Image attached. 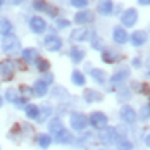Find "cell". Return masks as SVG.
I'll return each instance as SVG.
<instances>
[{
    "instance_id": "836d02e7",
    "label": "cell",
    "mask_w": 150,
    "mask_h": 150,
    "mask_svg": "<svg viewBox=\"0 0 150 150\" xmlns=\"http://www.w3.org/2000/svg\"><path fill=\"white\" fill-rule=\"evenodd\" d=\"M50 112H52V107H50V105H43V107H40V114H42V117H38V119L40 121L47 119Z\"/></svg>"
},
{
    "instance_id": "2e32d148",
    "label": "cell",
    "mask_w": 150,
    "mask_h": 150,
    "mask_svg": "<svg viewBox=\"0 0 150 150\" xmlns=\"http://www.w3.org/2000/svg\"><path fill=\"white\" fill-rule=\"evenodd\" d=\"M83 98H85V102H86V104H93V102L102 100L104 97H102V93H100V91L93 90V88H86L85 93H83Z\"/></svg>"
},
{
    "instance_id": "5b68a950",
    "label": "cell",
    "mask_w": 150,
    "mask_h": 150,
    "mask_svg": "<svg viewBox=\"0 0 150 150\" xmlns=\"http://www.w3.org/2000/svg\"><path fill=\"white\" fill-rule=\"evenodd\" d=\"M43 47L48 52H57V50L62 48V40L57 35H47L45 38H43Z\"/></svg>"
},
{
    "instance_id": "c3c4849f",
    "label": "cell",
    "mask_w": 150,
    "mask_h": 150,
    "mask_svg": "<svg viewBox=\"0 0 150 150\" xmlns=\"http://www.w3.org/2000/svg\"><path fill=\"white\" fill-rule=\"evenodd\" d=\"M149 76H150V71H149Z\"/></svg>"
},
{
    "instance_id": "7bdbcfd3",
    "label": "cell",
    "mask_w": 150,
    "mask_h": 150,
    "mask_svg": "<svg viewBox=\"0 0 150 150\" xmlns=\"http://www.w3.org/2000/svg\"><path fill=\"white\" fill-rule=\"evenodd\" d=\"M140 64H142V62H140V59H135V60H133V66H140Z\"/></svg>"
},
{
    "instance_id": "4316f807",
    "label": "cell",
    "mask_w": 150,
    "mask_h": 150,
    "mask_svg": "<svg viewBox=\"0 0 150 150\" xmlns=\"http://www.w3.org/2000/svg\"><path fill=\"white\" fill-rule=\"evenodd\" d=\"M38 147L40 149H43V150H47L48 147H50V143H52V136L50 135H47V133H42V135H38Z\"/></svg>"
},
{
    "instance_id": "ab89813d",
    "label": "cell",
    "mask_w": 150,
    "mask_h": 150,
    "mask_svg": "<svg viewBox=\"0 0 150 150\" xmlns=\"http://www.w3.org/2000/svg\"><path fill=\"white\" fill-rule=\"evenodd\" d=\"M140 5H150V0H138Z\"/></svg>"
},
{
    "instance_id": "d6986e66",
    "label": "cell",
    "mask_w": 150,
    "mask_h": 150,
    "mask_svg": "<svg viewBox=\"0 0 150 150\" xmlns=\"http://www.w3.org/2000/svg\"><path fill=\"white\" fill-rule=\"evenodd\" d=\"M128 78H129V69H121L116 74H112L110 83H112V85H121V83H124Z\"/></svg>"
},
{
    "instance_id": "74e56055",
    "label": "cell",
    "mask_w": 150,
    "mask_h": 150,
    "mask_svg": "<svg viewBox=\"0 0 150 150\" xmlns=\"http://www.w3.org/2000/svg\"><path fill=\"white\" fill-rule=\"evenodd\" d=\"M149 117H150V110H149V107L145 105V107L142 109V112H140V119L145 121V119H149Z\"/></svg>"
},
{
    "instance_id": "52a82bcc",
    "label": "cell",
    "mask_w": 150,
    "mask_h": 150,
    "mask_svg": "<svg viewBox=\"0 0 150 150\" xmlns=\"http://www.w3.org/2000/svg\"><path fill=\"white\" fill-rule=\"evenodd\" d=\"M136 21H138V12H136V9H126V11L121 14V23H122V26H126V28L135 26Z\"/></svg>"
},
{
    "instance_id": "4fadbf2b",
    "label": "cell",
    "mask_w": 150,
    "mask_h": 150,
    "mask_svg": "<svg viewBox=\"0 0 150 150\" xmlns=\"http://www.w3.org/2000/svg\"><path fill=\"white\" fill-rule=\"evenodd\" d=\"M30 28H31L33 33H43V31L47 30V23L43 21V17L35 16V17L30 19Z\"/></svg>"
},
{
    "instance_id": "484cf974",
    "label": "cell",
    "mask_w": 150,
    "mask_h": 150,
    "mask_svg": "<svg viewBox=\"0 0 150 150\" xmlns=\"http://www.w3.org/2000/svg\"><path fill=\"white\" fill-rule=\"evenodd\" d=\"M71 81L74 83L76 86H85V74H83L81 71L74 69V71L71 73Z\"/></svg>"
},
{
    "instance_id": "8fae6325",
    "label": "cell",
    "mask_w": 150,
    "mask_h": 150,
    "mask_svg": "<svg viewBox=\"0 0 150 150\" xmlns=\"http://www.w3.org/2000/svg\"><path fill=\"white\" fill-rule=\"evenodd\" d=\"M122 54L121 52H116V50H110V48H104L102 50V60L107 62V64H116V62H119L122 60Z\"/></svg>"
},
{
    "instance_id": "f1b7e54d",
    "label": "cell",
    "mask_w": 150,
    "mask_h": 150,
    "mask_svg": "<svg viewBox=\"0 0 150 150\" xmlns=\"http://www.w3.org/2000/svg\"><path fill=\"white\" fill-rule=\"evenodd\" d=\"M0 33L5 35V36L12 33V24H11L9 19H0Z\"/></svg>"
},
{
    "instance_id": "f6af8a7d",
    "label": "cell",
    "mask_w": 150,
    "mask_h": 150,
    "mask_svg": "<svg viewBox=\"0 0 150 150\" xmlns=\"http://www.w3.org/2000/svg\"><path fill=\"white\" fill-rule=\"evenodd\" d=\"M4 2H5V0H0V7H2V5H4Z\"/></svg>"
},
{
    "instance_id": "f546056e",
    "label": "cell",
    "mask_w": 150,
    "mask_h": 150,
    "mask_svg": "<svg viewBox=\"0 0 150 150\" xmlns=\"http://www.w3.org/2000/svg\"><path fill=\"white\" fill-rule=\"evenodd\" d=\"M52 95H54L55 98H59V100H66V98H67V90H66L64 86H57V88L52 90Z\"/></svg>"
},
{
    "instance_id": "3957f363",
    "label": "cell",
    "mask_w": 150,
    "mask_h": 150,
    "mask_svg": "<svg viewBox=\"0 0 150 150\" xmlns=\"http://www.w3.org/2000/svg\"><path fill=\"white\" fill-rule=\"evenodd\" d=\"M14 71H16V66L12 60L5 59L0 62V79L4 81H11L12 76H14Z\"/></svg>"
},
{
    "instance_id": "6da1fadb",
    "label": "cell",
    "mask_w": 150,
    "mask_h": 150,
    "mask_svg": "<svg viewBox=\"0 0 150 150\" xmlns=\"http://www.w3.org/2000/svg\"><path fill=\"white\" fill-rule=\"evenodd\" d=\"M107 122H109V119H107V116H105L104 112H91L90 117H88V124H91L95 129H98V131H102V129H105L107 128Z\"/></svg>"
},
{
    "instance_id": "ee69618b",
    "label": "cell",
    "mask_w": 150,
    "mask_h": 150,
    "mask_svg": "<svg viewBox=\"0 0 150 150\" xmlns=\"http://www.w3.org/2000/svg\"><path fill=\"white\" fill-rule=\"evenodd\" d=\"M2 104H4V98L0 97V109H2Z\"/></svg>"
},
{
    "instance_id": "4dcf8cb0",
    "label": "cell",
    "mask_w": 150,
    "mask_h": 150,
    "mask_svg": "<svg viewBox=\"0 0 150 150\" xmlns=\"http://www.w3.org/2000/svg\"><path fill=\"white\" fill-rule=\"evenodd\" d=\"M36 67H38V71H42V73H48V69H50V62L45 59H36Z\"/></svg>"
},
{
    "instance_id": "ba28073f",
    "label": "cell",
    "mask_w": 150,
    "mask_h": 150,
    "mask_svg": "<svg viewBox=\"0 0 150 150\" xmlns=\"http://www.w3.org/2000/svg\"><path fill=\"white\" fill-rule=\"evenodd\" d=\"M93 21H95V14H93L91 11H88V9H83V11L76 12V16H74V23L81 24V26L91 24Z\"/></svg>"
},
{
    "instance_id": "5bb4252c",
    "label": "cell",
    "mask_w": 150,
    "mask_h": 150,
    "mask_svg": "<svg viewBox=\"0 0 150 150\" xmlns=\"http://www.w3.org/2000/svg\"><path fill=\"white\" fill-rule=\"evenodd\" d=\"M112 36H114V42H116L117 45H124V43L129 40L128 33H126V30H124L122 26H117V28H114V33H112Z\"/></svg>"
},
{
    "instance_id": "b9f144b4",
    "label": "cell",
    "mask_w": 150,
    "mask_h": 150,
    "mask_svg": "<svg viewBox=\"0 0 150 150\" xmlns=\"http://www.w3.org/2000/svg\"><path fill=\"white\" fill-rule=\"evenodd\" d=\"M145 145H147V147L150 149V135H149V136H145Z\"/></svg>"
},
{
    "instance_id": "e575fe53",
    "label": "cell",
    "mask_w": 150,
    "mask_h": 150,
    "mask_svg": "<svg viewBox=\"0 0 150 150\" xmlns=\"http://www.w3.org/2000/svg\"><path fill=\"white\" fill-rule=\"evenodd\" d=\"M88 2H90V0H71V5L76 7V9H85V7L88 5Z\"/></svg>"
},
{
    "instance_id": "83f0119b",
    "label": "cell",
    "mask_w": 150,
    "mask_h": 150,
    "mask_svg": "<svg viewBox=\"0 0 150 150\" xmlns=\"http://www.w3.org/2000/svg\"><path fill=\"white\" fill-rule=\"evenodd\" d=\"M91 78H93L97 83L104 85L105 81H107V73L102 71V69H91Z\"/></svg>"
},
{
    "instance_id": "cb8c5ba5",
    "label": "cell",
    "mask_w": 150,
    "mask_h": 150,
    "mask_svg": "<svg viewBox=\"0 0 150 150\" xmlns=\"http://www.w3.org/2000/svg\"><path fill=\"white\" fill-rule=\"evenodd\" d=\"M24 112H26V116L30 119H38L40 117V107H36V105H33V104L26 105L24 107Z\"/></svg>"
},
{
    "instance_id": "277c9868",
    "label": "cell",
    "mask_w": 150,
    "mask_h": 150,
    "mask_svg": "<svg viewBox=\"0 0 150 150\" xmlns=\"http://www.w3.org/2000/svg\"><path fill=\"white\" fill-rule=\"evenodd\" d=\"M71 38L74 42H90L93 38V31L86 26H81V28H76L71 31Z\"/></svg>"
},
{
    "instance_id": "9c48e42d",
    "label": "cell",
    "mask_w": 150,
    "mask_h": 150,
    "mask_svg": "<svg viewBox=\"0 0 150 150\" xmlns=\"http://www.w3.org/2000/svg\"><path fill=\"white\" fill-rule=\"evenodd\" d=\"M33 7H35L36 11H40V12H47V14L52 16V17H55L57 12H59V9H57V7L50 5L48 2H45V0H35V2H33Z\"/></svg>"
},
{
    "instance_id": "f35d334b",
    "label": "cell",
    "mask_w": 150,
    "mask_h": 150,
    "mask_svg": "<svg viewBox=\"0 0 150 150\" xmlns=\"http://www.w3.org/2000/svg\"><path fill=\"white\" fill-rule=\"evenodd\" d=\"M57 26L59 28H67V26H71V23L67 19H57Z\"/></svg>"
},
{
    "instance_id": "7dc6e473",
    "label": "cell",
    "mask_w": 150,
    "mask_h": 150,
    "mask_svg": "<svg viewBox=\"0 0 150 150\" xmlns=\"http://www.w3.org/2000/svg\"><path fill=\"white\" fill-rule=\"evenodd\" d=\"M100 150H109V149H100Z\"/></svg>"
},
{
    "instance_id": "7402d4cb",
    "label": "cell",
    "mask_w": 150,
    "mask_h": 150,
    "mask_svg": "<svg viewBox=\"0 0 150 150\" xmlns=\"http://www.w3.org/2000/svg\"><path fill=\"white\" fill-rule=\"evenodd\" d=\"M64 129V124H62V121L59 119V117H54V119H50V122H48V131H50V135H57V133H60Z\"/></svg>"
},
{
    "instance_id": "8d00e7d4",
    "label": "cell",
    "mask_w": 150,
    "mask_h": 150,
    "mask_svg": "<svg viewBox=\"0 0 150 150\" xmlns=\"http://www.w3.org/2000/svg\"><path fill=\"white\" fill-rule=\"evenodd\" d=\"M136 88L142 91L143 95H150V85L149 83H143V85H140V86H136Z\"/></svg>"
},
{
    "instance_id": "9a60e30c",
    "label": "cell",
    "mask_w": 150,
    "mask_h": 150,
    "mask_svg": "<svg viewBox=\"0 0 150 150\" xmlns=\"http://www.w3.org/2000/svg\"><path fill=\"white\" fill-rule=\"evenodd\" d=\"M97 9H98V12L102 16L114 14V4H112V0H98Z\"/></svg>"
},
{
    "instance_id": "d590c367",
    "label": "cell",
    "mask_w": 150,
    "mask_h": 150,
    "mask_svg": "<svg viewBox=\"0 0 150 150\" xmlns=\"http://www.w3.org/2000/svg\"><path fill=\"white\" fill-rule=\"evenodd\" d=\"M19 93H21V97L24 98V97H31L33 90H31L30 86H26V85H21V86H19Z\"/></svg>"
},
{
    "instance_id": "7c38bea8",
    "label": "cell",
    "mask_w": 150,
    "mask_h": 150,
    "mask_svg": "<svg viewBox=\"0 0 150 150\" xmlns=\"http://www.w3.org/2000/svg\"><path fill=\"white\" fill-rule=\"evenodd\" d=\"M19 48V40L12 36V35H7L4 40H2V50L4 52H7V54H11V52H16Z\"/></svg>"
},
{
    "instance_id": "bcb514c9",
    "label": "cell",
    "mask_w": 150,
    "mask_h": 150,
    "mask_svg": "<svg viewBox=\"0 0 150 150\" xmlns=\"http://www.w3.org/2000/svg\"><path fill=\"white\" fill-rule=\"evenodd\" d=\"M147 107H149V110H150V102H149V105H147Z\"/></svg>"
},
{
    "instance_id": "8992f818",
    "label": "cell",
    "mask_w": 150,
    "mask_h": 150,
    "mask_svg": "<svg viewBox=\"0 0 150 150\" xmlns=\"http://www.w3.org/2000/svg\"><path fill=\"white\" fill-rule=\"evenodd\" d=\"M119 116L122 119V122H126V124H133L138 119V114L135 112V109L131 105H122L119 110Z\"/></svg>"
},
{
    "instance_id": "603a6c76",
    "label": "cell",
    "mask_w": 150,
    "mask_h": 150,
    "mask_svg": "<svg viewBox=\"0 0 150 150\" xmlns=\"http://www.w3.org/2000/svg\"><path fill=\"white\" fill-rule=\"evenodd\" d=\"M55 142L57 143H62V145H67V143H71L73 142V135H71V131H67L66 128L55 135Z\"/></svg>"
},
{
    "instance_id": "44dd1931",
    "label": "cell",
    "mask_w": 150,
    "mask_h": 150,
    "mask_svg": "<svg viewBox=\"0 0 150 150\" xmlns=\"http://www.w3.org/2000/svg\"><path fill=\"white\" fill-rule=\"evenodd\" d=\"M69 57H71V60H73L74 64H79L81 60L85 59V50L79 48V47H71V50H69Z\"/></svg>"
},
{
    "instance_id": "7a4b0ae2",
    "label": "cell",
    "mask_w": 150,
    "mask_h": 150,
    "mask_svg": "<svg viewBox=\"0 0 150 150\" xmlns=\"http://www.w3.org/2000/svg\"><path fill=\"white\" fill-rule=\"evenodd\" d=\"M69 124H71V128L76 129V131H83L88 126V117L85 114H81V112H73L69 116Z\"/></svg>"
},
{
    "instance_id": "60d3db41",
    "label": "cell",
    "mask_w": 150,
    "mask_h": 150,
    "mask_svg": "<svg viewBox=\"0 0 150 150\" xmlns=\"http://www.w3.org/2000/svg\"><path fill=\"white\" fill-rule=\"evenodd\" d=\"M12 5H19V4H23V0H9Z\"/></svg>"
},
{
    "instance_id": "ffe728a7",
    "label": "cell",
    "mask_w": 150,
    "mask_h": 150,
    "mask_svg": "<svg viewBox=\"0 0 150 150\" xmlns=\"http://www.w3.org/2000/svg\"><path fill=\"white\" fill-rule=\"evenodd\" d=\"M129 38H131V43H133L135 47H142L145 42H147V33H145L143 30L135 31V33H133Z\"/></svg>"
},
{
    "instance_id": "d6a6232c",
    "label": "cell",
    "mask_w": 150,
    "mask_h": 150,
    "mask_svg": "<svg viewBox=\"0 0 150 150\" xmlns=\"http://www.w3.org/2000/svg\"><path fill=\"white\" fill-rule=\"evenodd\" d=\"M91 47H93L95 50H104V42H102V38L93 36V38H91Z\"/></svg>"
},
{
    "instance_id": "e0dca14e",
    "label": "cell",
    "mask_w": 150,
    "mask_h": 150,
    "mask_svg": "<svg viewBox=\"0 0 150 150\" xmlns=\"http://www.w3.org/2000/svg\"><path fill=\"white\" fill-rule=\"evenodd\" d=\"M5 98H7L9 102L16 104V105H23L24 104V98L19 95V91L16 90V88H9V90L5 91Z\"/></svg>"
},
{
    "instance_id": "ac0fdd59",
    "label": "cell",
    "mask_w": 150,
    "mask_h": 150,
    "mask_svg": "<svg viewBox=\"0 0 150 150\" xmlns=\"http://www.w3.org/2000/svg\"><path fill=\"white\" fill-rule=\"evenodd\" d=\"M31 90H33V93H35V97H45L47 91H48V85H47L43 79H38Z\"/></svg>"
},
{
    "instance_id": "d4e9b609",
    "label": "cell",
    "mask_w": 150,
    "mask_h": 150,
    "mask_svg": "<svg viewBox=\"0 0 150 150\" xmlns=\"http://www.w3.org/2000/svg\"><path fill=\"white\" fill-rule=\"evenodd\" d=\"M23 59L26 62H35L38 59V50L36 48H24L23 50Z\"/></svg>"
},
{
    "instance_id": "1f68e13d",
    "label": "cell",
    "mask_w": 150,
    "mask_h": 150,
    "mask_svg": "<svg viewBox=\"0 0 150 150\" xmlns=\"http://www.w3.org/2000/svg\"><path fill=\"white\" fill-rule=\"evenodd\" d=\"M117 150H133V143L129 142V140H126V138H122V140H117Z\"/></svg>"
},
{
    "instance_id": "30bf717a",
    "label": "cell",
    "mask_w": 150,
    "mask_h": 150,
    "mask_svg": "<svg viewBox=\"0 0 150 150\" xmlns=\"http://www.w3.org/2000/svg\"><path fill=\"white\" fill-rule=\"evenodd\" d=\"M98 138H100V142L105 143V145H116L117 140H121L119 135H117V131H116V128H105L104 135L98 136Z\"/></svg>"
}]
</instances>
